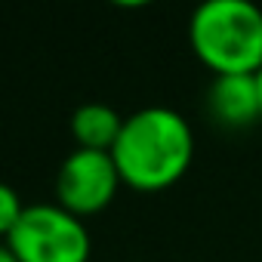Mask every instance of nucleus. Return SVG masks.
<instances>
[{"label": "nucleus", "instance_id": "1", "mask_svg": "<svg viewBox=\"0 0 262 262\" xmlns=\"http://www.w3.org/2000/svg\"><path fill=\"white\" fill-rule=\"evenodd\" d=\"M111 158L123 185L136 191H164L188 173L194 133L176 108L145 105L123 117Z\"/></svg>", "mask_w": 262, "mask_h": 262}, {"label": "nucleus", "instance_id": "2", "mask_svg": "<svg viewBox=\"0 0 262 262\" xmlns=\"http://www.w3.org/2000/svg\"><path fill=\"white\" fill-rule=\"evenodd\" d=\"M188 40L213 74H256L262 68V10L250 0H207L191 13Z\"/></svg>", "mask_w": 262, "mask_h": 262}, {"label": "nucleus", "instance_id": "3", "mask_svg": "<svg viewBox=\"0 0 262 262\" xmlns=\"http://www.w3.org/2000/svg\"><path fill=\"white\" fill-rule=\"evenodd\" d=\"M7 247L19 262H90L93 241L86 222L53 201L25 207Z\"/></svg>", "mask_w": 262, "mask_h": 262}, {"label": "nucleus", "instance_id": "4", "mask_svg": "<svg viewBox=\"0 0 262 262\" xmlns=\"http://www.w3.org/2000/svg\"><path fill=\"white\" fill-rule=\"evenodd\" d=\"M120 173L114 167V158L108 151H90V148H74L56 173V204L77 219L102 213L117 188H120Z\"/></svg>", "mask_w": 262, "mask_h": 262}, {"label": "nucleus", "instance_id": "5", "mask_svg": "<svg viewBox=\"0 0 262 262\" xmlns=\"http://www.w3.org/2000/svg\"><path fill=\"white\" fill-rule=\"evenodd\" d=\"M207 108L213 120L228 129H244L262 120L256 74H216L207 86Z\"/></svg>", "mask_w": 262, "mask_h": 262}, {"label": "nucleus", "instance_id": "6", "mask_svg": "<svg viewBox=\"0 0 262 262\" xmlns=\"http://www.w3.org/2000/svg\"><path fill=\"white\" fill-rule=\"evenodd\" d=\"M120 126H123V117L105 102H83L71 114V136H74L77 148L111 155V148L120 136Z\"/></svg>", "mask_w": 262, "mask_h": 262}, {"label": "nucleus", "instance_id": "7", "mask_svg": "<svg viewBox=\"0 0 262 262\" xmlns=\"http://www.w3.org/2000/svg\"><path fill=\"white\" fill-rule=\"evenodd\" d=\"M22 213H25V204H22L19 191L10 182H0V241H7L13 234Z\"/></svg>", "mask_w": 262, "mask_h": 262}, {"label": "nucleus", "instance_id": "8", "mask_svg": "<svg viewBox=\"0 0 262 262\" xmlns=\"http://www.w3.org/2000/svg\"><path fill=\"white\" fill-rule=\"evenodd\" d=\"M0 262H19V259H16V253L7 247V241H0Z\"/></svg>", "mask_w": 262, "mask_h": 262}, {"label": "nucleus", "instance_id": "9", "mask_svg": "<svg viewBox=\"0 0 262 262\" xmlns=\"http://www.w3.org/2000/svg\"><path fill=\"white\" fill-rule=\"evenodd\" d=\"M256 86H259V117H262V68L256 71Z\"/></svg>", "mask_w": 262, "mask_h": 262}]
</instances>
